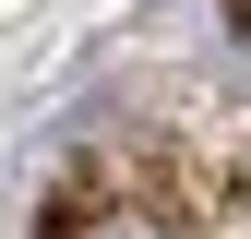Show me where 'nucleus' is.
<instances>
[]
</instances>
